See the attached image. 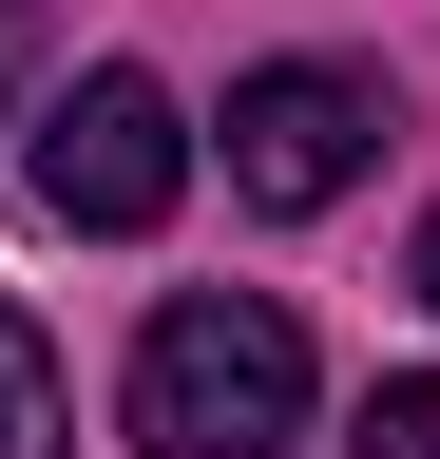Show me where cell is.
I'll return each instance as SVG.
<instances>
[{"label": "cell", "mask_w": 440, "mask_h": 459, "mask_svg": "<svg viewBox=\"0 0 440 459\" xmlns=\"http://www.w3.org/2000/svg\"><path fill=\"white\" fill-rule=\"evenodd\" d=\"M345 459H440V383H364V421H345Z\"/></svg>", "instance_id": "5"}, {"label": "cell", "mask_w": 440, "mask_h": 459, "mask_svg": "<svg viewBox=\"0 0 440 459\" xmlns=\"http://www.w3.org/2000/svg\"><path fill=\"white\" fill-rule=\"evenodd\" d=\"M134 440L153 459H288L306 440V325L268 287H173L134 325Z\"/></svg>", "instance_id": "1"}, {"label": "cell", "mask_w": 440, "mask_h": 459, "mask_svg": "<svg viewBox=\"0 0 440 459\" xmlns=\"http://www.w3.org/2000/svg\"><path fill=\"white\" fill-rule=\"evenodd\" d=\"M421 307H440V211H421Z\"/></svg>", "instance_id": "7"}, {"label": "cell", "mask_w": 440, "mask_h": 459, "mask_svg": "<svg viewBox=\"0 0 440 459\" xmlns=\"http://www.w3.org/2000/svg\"><path fill=\"white\" fill-rule=\"evenodd\" d=\"M0 459H77V383H58V344L20 307H0Z\"/></svg>", "instance_id": "4"}, {"label": "cell", "mask_w": 440, "mask_h": 459, "mask_svg": "<svg viewBox=\"0 0 440 459\" xmlns=\"http://www.w3.org/2000/svg\"><path fill=\"white\" fill-rule=\"evenodd\" d=\"M173 192H192V115L153 96L134 57L39 115V211H58V230H173Z\"/></svg>", "instance_id": "3"}, {"label": "cell", "mask_w": 440, "mask_h": 459, "mask_svg": "<svg viewBox=\"0 0 440 459\" xmlns=\"http://www.w3.org/2000/svg\"><path fill=\"white\" fill-rule=\"evenodd\" d=\"M383 134H402V115H383L364 57H268V77L230 96V192L249 211H345L383 172Z\"/></svg>", "instance_id": "2"}, {"label": "cell", "mask_w": 440, "mask_h": 459, "mask_svg": "<svg viewBox=\"0 0 440 459\" xmlns=\"http://www.w3.org/2000/svg\"><path fill=\"white\" fill-rule=\"evenodd\" d=\"M20 77H39V0H0V115H20Z\"/></svg>", "instance_id": "6"}]
</instances>
